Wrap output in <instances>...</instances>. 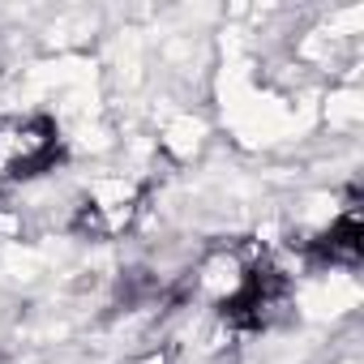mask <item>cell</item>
<instances>
[{"instance_id":"6da1fadb","label":"cell","mask_w":364,"mask_h":364,"mask_svg":"<svg viewBox=\"0 0 364 364\" xmlns=\"http://www.w3.org/2000/svg\"><path fill=\"white\" fill-rule=\"evenodd\" d=\"M291 304V279L287 270H279L270 257H253L240 266V274L232 279L228 291L215 296L219 321L236 334H262L270 330Z\"/></svg>"},{"instance_id":"7a4b0ae2","label":"cell","mask_w":364,"mask_h":364,"mask_svg":"<svg viewBox=\"0 0 364 364\" xmlns=\"http://www.w3.org/2000/svg\"><path fill=\"white\" fill-rule=\"evenodd\" d=\"M65 163L60 124L43 112L0 116V185H26Z\"/></svg>"},{"instance_id":"3957f363","label":"cell","mask_w":364,"mask_h":364,"mask_svg":"<svg viewBox=\"0 0 364 364\" xmlns=\"http://www.w3.org/2000/svg\"><path fill=\"white\" fill-rule=\"evenodd\" d=\"M146 210V185L133 180H99L95 189H86L73 202L69 232L82 240H116L124 236Z\"/></svg>"},{"instance_id":"277c9868","label":"cell","mask_w":364,"mask_h":364,"mask_svg":"<svg viewBox=\"0 0 364 364\" xmlns=\"http://www.w3.org/2000/svg\"><path fill=\"white\" fill-rule=\"evenodd\" d=\"M300 253H304L309 266L360 270V257H364V223H360V210L347 206L326 232H317L313 240H300Z\"/></svg>"}]
</instances>
